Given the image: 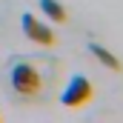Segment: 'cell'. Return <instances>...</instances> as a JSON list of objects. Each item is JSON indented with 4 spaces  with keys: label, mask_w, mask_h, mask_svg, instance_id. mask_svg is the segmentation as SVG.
<instances>
[{
    "label": "cell",
    "mask_w": 123,
    "mask_h": 123,
    "mask_svg": "<svg viewBox=\"0 0 123 123\" xmlns=\"http://www.w3.org/2000/svg\"><path fill=\"white\" fill-rule=\"evenodd\" d=\"M9 77H12L14 94H20V97H26V100L37 97L40 89H43V77H40V72L34 69V63H29V60H17L12 66Z\"/></svg>",
    "instance_id": "6da1fadb"
},
{
    "label": "cell",
    "mask_w": 123,
    "mask_h": 123,
    "mask_svg": "<svg viewBox=\"0 0 123 123\" xmlns=\"http://www.w3.org/2000/svg\"><path fill=\"white\" fill-rule=\"evenodd\" d=\"M92 97H94L92 80H89L86 74H72L69 86H66L63 94H60V103L66 106V109H80V106H86Z\"/></svg>",
    "instance_id": "7a4b0ae2"
},
{
    "label": "cell",
    "mask_w": 123,
    "mask_h": 123,
    "mask_svg": "<svg viewBox=\"0 0 123 123\" xmlns=\"http://www.w3.org/2000/svg\"><path fill=\"white\" fill-rule=\"evenodd\" d=\"M20 26H23V34L29 37L31 43H37V46H55V43H57L55 31L49 29L46 23H40L34 14H23V17H20Z\"/></svg>",
    "instance_id": "3957f363"
},
{
    "label": "cell",
    "mask_w": 123,
    "mask_h": 123,
    "mask_svg": "<svg viewBox=\"0 0 123 123\" xmlns=\"http://www.w3.org/2000/svg\"><path fill=\"white\" fill-rule=\"evenodd\" d=\"M40 9L46 12V17L52 20V23H66L69 20V12L63 9V3H57V0H40Z\"/></svg>",
    "instance_id": "277c9868"
},
{
    "label": "cell",
    "mask_w": 123,
    "mask_h": 123,
    "mask_svg": "<svg viewBox=\"0 0 123 123\" xmlns=\"http://www.w3.org/2000/svg\"><path fill=\"white\" fill-rule=\"evenodd\" d=\"M89 52H92V55H94L100 63H103L106 69H112V72H120V60H117V57H115V55H112L106 46H100V43H89Z\"/></svg>",
    "instance_id": "5b68a950"
}]
</instances>
